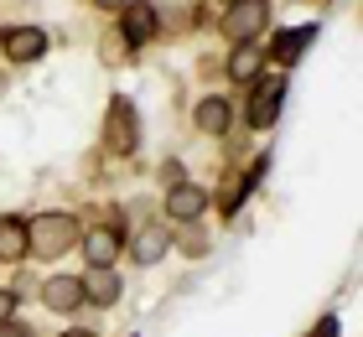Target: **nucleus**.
<instances>
[{
  "mask_svg": "<svg viewBox=\"0 0 363 337\" xmlns=\"http://www.w3.org/2000/svg\"><path fill=\"white\" fill-rule=\"evenodd\" d=\"M26 239H31L37 260H57L78 244V218L73 213H37V218H26Z\"/></svg>",
  "mask_w": 363,
  "mask_h": 337,
  "instance_id": "obj_1",
  "label": "nucleus"
},
{
  "mask_svg": "<svg viewBox=\"0 0 363 337\" xmlns=\"http://www.w3.org/2000/svg\"><path fill=\"white\" fill-rule=\"evenodd\" d=\"M265 16H270L265 0H234L228 16H223V37H228V42H250L255 31L265 26Z\"/></svg>",
  "mask_w": 363,
  "mask_h": 337,
  "instance_id": "obj_2",
  "label": "nucleus"
},
{
  "mask_svg": "<svg viewBox=\"0 0 363 337\" xmlns=\"http://www.w3.org/2000/svg\"><path fill=\"white\" fill-rule=\"evenodd\" d=\"M280 99H286V78H280V73H270V78L255 83V104H250V125H255V130H270V125H275Z\"/></svg>",
  "mask_w": 363,
  "mask_h": 337,
  "instance_id": "obj_3",
  "label": "nucleus"
},
{
  "mask_svg": "<svg viewBox=\"0 0 363 337\" xmlns=\"http://www.w3.org/2000/svg\"><path fill=\"white\" fill-rule=\"evenodd\" d=\"M120 26H125V42L130 47H145V42L156 37V6H145V0H125Z\"/></svg>",
  "mask_w": 363,
  "mask_h": 337,
  "instance_id": "obj_4",
  "label": "nucleus"
},
{
  "mask_svg": "<svg viewBox=\"0 0 363 337\" xmlns=\"http://www.w3.org/2000/svg\"><path fill=\"white\" fill-rule=\"evenodd\" d=\"M0 47H6L11 62H37L47 53V37L37 26H11V31H0Z\"/></svg>",
  "mask_w": 363,
  "mask_h": 337,
  "instance_id": "obj_5",
  "label": "nucleus"
},
{
  "mask_svg": "<svg viewBox=\"0 0 363 337\" xmlns=\"http://www.w3.org/2000/svg\"><path fill=\"white\" fill-rule=\"evenodd\" d=\"M167 213L177 218V223H192V218L208 213V192L192 187V182H177V187L167 192Z\"/></svg>",
  "mask_w": 363,
  "mask_h": 337,
  "instance_id": "obj_6",
  "label": "nucleus"
},
{
  "mask_svg": "<svg viewBox=\"0 0 363 337\" xmlns=\"http://www.w3.org/2000/svg\"><path fill=\"white\" fill-rule=\"evenodd\" d=\"M109 145L114 150H135V104H130V99H114L109 104Z\"/></svg>",
  "mask_w": 363,
  "mask_h": 337,
  "instance_id": "obj_7",
  "label": "nucleus"
},
{
  "mask_svg": "<svg viewBox=\"0 0 363 337\" xmlns=\"http://www.w3.org/2000/svg\"><path fill=\"white\" fill-rule=\"evenodd\" d=\"M78 285H84V301H94V306H114V301H120V291H125L120 275H114L109 265H104V270H89Z\"/></svg>",
  "mask_w": 363,
  "mask_h": 337,
  "instance_id": "obj_8",
  "label": "nucleus"
},
{
  "mask_svg": "<svg viewBox=\"0 0 363 337\" xmlns=\"http://www.w3.org/2000/svg\"><path fill=\"white\" fill-rule=\"evenodd\" d=\"M84 255H89V265L94 270H104V265H114V255H120V228H89L84 233Z\"/></svg>",
  "mask_w": 363,
  "mask_h": 337,
  "instance_id": "obj_9",
  "label": "nucleus"
},
{
  "mask_svg": "<svg viewBox=\"0 0 363 337\" xmlns=\"http://www.w3.org/2000/svg\"><path fill=\"white\" fill-rule=\"evenodd\" d=\"M31 239H26V218H0V260H26Z\"/></svg>",
  "mask_w": 363,
  "mask_h": 337,
  "instance_id": "obj_10",
  "label": "nucleus"
},
{
  "mask_svg": "<svg viewBox=\"0 0 363 337\" xmlns=\"http://www.w3.org/2000/svg\"><path fill=\"white\" fill-rule=\"evenodd\" d=\"M42 301L52 311H78V301H84V285H78L73 275H52L47 280V291H42Z\"/></svg>",
  "mask_w": 363,
  "mask_h": 337,
  "instance_id": "obj_11",
  "label": "nucleus"
},
{
  "mask_svg": "<svg viewBox=\"0 0 363 337\" xmlns=\"http://www.w3.org/2000/svg\"><path fill=\"white\" fill-rule=\"evenodd\" d=\"M311 37H317V26H296V31H280V37H275V47H270V53H275V62H296V57L306 53V42H311Z\"/></svg>",
  "mask_w": 363,
  "mask_h": 337,
  "instance_id": "obj_12",
  "label": "nucleus"
},
{
  "mask_svg": "<svg viewBox=\"0 0 363 337\" xmlns=\"http://www.w3.org/2000/svg\"><path fill=\"white\" fill-rule=\"evenodd\" d=\"M228 120H234V109L223 104V99H203L197 104V130H208V135H223Z\"/></svg>",
  "mask_w": 363,
  "mask_h": 337,
  "instance_id": "obj_13",
  "label": "nucleus"
},
{
  "mask_svg": "<svg viewBox=\"0 0 363 337\" xmlns=\"http://www.w3.org/2000/svg\"><path fill=\"white\" fill-rule=\"evenodd\" d=\"M161 255H167V233H161L156 223L140 228V233H135V260H140V265H156Z\"/></svg>",
  "mask_w": 363,
  "mask_h": 337,
  "instance_id": "obj_14",
  "label": "nucleus"
},
{
  "mask_svg": "<svg viewBox=\"0 0 363 337\" xmlns=\"http://www.w3.org/2000/svg\"><path fill=\"white\" fill-rule=\"evenodd\" d=\"M228 73H234L239 83H250V78L259 73V53H255V47H250V42H239V53H234V57H228Z\"/></svg>",
  "mask_w": 363,
  "mask_h": 337,
  "instance_id": "obj_15",
  "label": "nucleus"
},
{
  "mask_svg": "<svg viewBox=\"0 0 363 337\" xmlns=\"http://www.w3.org/2000/svg\"><path fill=\"white\" fill-rule=\"evenodd\" d=\"M311 337H337V316H322V322L311 327Z\"/></svg>",
  "mask_w": 363,
  "mask_h": 337,
  "instance_id": "obj_16",
  "label": "nucleus"
},
{
  "mask_svg": "<svg viewBox=\"0 0 363 337\" xmlns=\"http://www.w3.org/2000/svg\"><path fill=\"white\" fill-rule=\"evenodd\" d=\"M11 311H16V291H0V322H11Z\"/></svg>",
  "mask_w": 363,
  "mask_h": 337,
  "instance_id": "obj_17",
  "label": "nucleus"
},
{
  "mask_svg": "<svg viewBox=\"0 0 363 337\" xmlns=\"http://www.w3.org/2000/svg\"><path fill=\"white\" fill-rule=\"evenodd\" d=\"M0 337H31L26 327H16V322H0Z\"/></svg>",
  "mask_w": 363,
  "mask_h": 337,
  "instance_id": "obj_18",
  "label": "nucleus"
},
{
  "mask_svg": "<svg viewBox=\"0 0 363 337\" xmlns=\"http://www.w3.org/2000/svg\"><path fill=\"white\" fill-rule=\"evenodd\" d=\"M94 6H104V11H125V0H94Z\"/></svg>",
  "mask_w": 363,
  "mask_h": 337,
  "instance_id": "obj_19",
  "label": "nucleus"
},
{
  "mask_svg": "<svg viewBox=\"0 0 363 337\" xmlns=\"http://www.w3.org/2000/svg\"><path fill=\"white\" fill-rule=\"evenodd\" d=\"M68 337H94V332H68Z\"/></svg>",
  "mask_w": 363,
  "mask_h": 337,
  "instance_id": "obj_20",
  "label": "nucleus"
},
{
  "mask_svg": "<svg viewBox=\"0 0 363 337\" xmlns=\"http://www.w3.org/2000/svg\"><path fill=\"white\" fill-rule=\"evenodd\" d=\"M0 94H6V78H0Z\"/></svg>",
  "mask_w": 363,
  "mask_h": 337,
  "instance_id": "obj_21",
  "label": "nucleus"
},
{
  "mask_svg": "<svg viewBox=\"0 0 363 337\" xmlns=\"http://www.w3.org/2000/svg\"><path fill=\"white\" fill-rule=\"evenodd\" d=\"M228 6H234V0H228Z\"/></svg>",
  "mask_w": 363,
  "mask_h": 337,
  "instance_id": "obj_22",
  "label": "nucleus"
}]
</instances>
